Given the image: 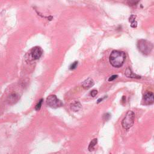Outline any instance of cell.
<instances>
[{
	"label": "cell",
	"mask_w": 154,
	"mask_h": 154,
	"mask_svg": "<svg viewBox=\"0 0 154 154\" xmlns=\"http://www.w3.org/2000/svg\"><path fill=\"white\" fill-rule=\"evenodd\" d=\"M126 58L125 52L119 51H112L109 55L110 64L114 67H120L123 64Z\"/></svg>",
	"instance_id": "cell-1"
},
{
	"label": "cell",
	"mask_w": 154,
	"mask_h": 154,
	"mask_svg": "<svg viewBox=\"0 0 154 154\" xmlns=\"http://www.w3.org/2000/svg\"><path fill=\"white\" fill-rule=\"evenodd\" d=\"M137 48L142 54L148 55L152 50L153 45L151 42L146 40L141 39L137 42Z\"/></svg>",
	"instance_id": "cell-2"
},
{
	"label": "cell",
	"mask_w": 154,
	"mask_h": 154,
	"mask_svg": "<svg viewBox=\"0 0 154 154\" xmlns=\"http://www.w3.org/2000/svg\"><path fill=\"white\" fill-rule=\"evenodd\" d=\"M135 120V113L132 111H128L122 121V126L123 129L128 130L134 125Z\"/></svg>",
	"instance_id": "cell-3"
},
{
	"label": "cell",
	"mask_w": 154,
	"mask_h": 154,
	"mask_svg": "<svg viewBox=\"0 0 154 154\" xmlns=\"http://www.w3.org/2000/svg\"><path fill=\"white\" fill-rule=\"evenodd\" d=\"M46 103L52 108H58L63 105V102L54 94L49 95L46 99Z\"/></svg>",
	"instance_id": "cell-4"
},
{
	"label": "cell",
	"mask_w": 154,
	"mask_h": 154,
	"mask_svg": "<svg viewBox=\"0 0 154 154\" xmlns=\"http://www.w3.org/2000/svg\"><path fill=\"white\" fill-rule=\"evenodd\" d=\"M30 54L32 59L38 60L42 57L43 54V50L40 47L35 46L31 49Z\"/></svg>",
	"instance_id": "cell-5"
},
{
	"label": "cell",
	"mask_w": 154,
	"mask_h": 154,
	"mask_svg": "<svg viewBox=\"0 0 154 154\" xmlns=\"http://www.w3.org/2000/svg\"><path fill=\"white\" fill-rule=\"evenodd\" d=\"M153 94L152 92L146 93L143 97V102L144 105H150L153 103Z\"/></svg>",
	"instance_id": "cell-6"
},
{
	"label": "cell",
	"mask_w": 154,
	"mask_h": 154,
	"mask_svg": "<svg viewBox=\"0 0 154 154\" xmlns=\"http://www.w3.org/2000/svg\"><path fill=\"white\" fill-rule=\"evenodd\" d=\"M18 99H19V96L15 93H11L7 97V101L10 104L15 103L18 100Z\"/></svg>",
	"instance_id": "cell-7"
},
{
	"label": "cell",
	"mask_w": 154,
	"mask_h": 154,
	"mask_svg": "<svg viewBox=\"0 0 154 154\" xmlns=\"http://www.w3.org/2000/svg\"><path fill=\"white\" fill-rule=\"evenodd\" d=\"M125 74L126 75V77L128 78H136V79H139L141 78L140 76L137 75L136 74H135L134 73L132 72V71L131 70V69L129 67L126 68Z\"/></svg>",
	"instance_id": "cell-8"
},
{
	"label": "cell",
	"mask_w": 154,
	"mask_h": 154,
	"mask_svg": "<svg viewBox=\"0 0 154 154\" xmlns=\"http://www.w3.org/2000/svg\"><path fill=\"white\" fill-rule=\"evenodd\" d=\"M94 85V81L93 80L90 78H88L87 79H85L82 83V86L85 88V89H88L89 88H90L91 87H92Z\"/></svg>",
	"instance_id": "cell-9"
},
{
	"label": "cell",
	"mask_w": 154,
	"mask_h": 154,
	"mask_svg": "<svg viewBox=\"0 0 154 154\" xmlns=\"http://www.w3.org/2000/svg\"><path fill=\"white\" fill-rule=\"evenodd\" d=\"M81 108V105L79 102L75 101L70 104V109L74 111L77 112Z\"/></svg>",
	"instance_id": "cell-10"
},
{
	"label": "cell",
	"mask_w": 154,
	"mask_h": 154,
	"mask_svg": "<svg viewBox=\"0 0 154 154\" xmlns=\"http://www.w3.org/2000/svg\"><path fill=\"white\" fill-rule=\"evenodd\" d=\"M97 143V138L93 139L91 141V142H90V143L88 146V150L89 151H93L94 149V147L96 145Z\"/></svg>",
	"instance_id": "cell-11"
},
{
	"label": "cell",
	"mask_w": 154,
	"mask_h": 154,
	"mask_svg": "<svg viewBox=\"0 0 154 154\" xmlns=\"http://www.w3.org/2000/svg\"><path fill=\"white\" fill-rule=\"evenodd\" d=\"M43 101V99H40V100H39V101L38 102V103H37V105H35V110H37V111L40 110V108H41V106H42V104Z\"/></svg>",
	"instance_id": "cell-12"
},
{
	"label": "cell",
	"mask_w": 154,
	"mask_h": 154,
	"mask_svg": "<svg viewBox=\"0 0 154 154\" xmlns=\"http://www.w3.org/2000/svg\"><path fill=\"white\" fill-rule=\"evenodd\" d=\"M77 65H78V61H75L74 63H73L71 66H70V70H73V69H75L76 67H77Z\"/></svg>",
	"instance_id": "cell-13"
},
{
	"label": "cell",
	"mask_w": 154,
	"mask_h": 154,
	"mask_svg": "<svg viewBox=\"0 0 154 154\" xmlns=\"http://www.w3.org/2000/svg\"><path fill=\"white\" fill-rule=\"evenodd\" d=\"M118 77V75H112V76H111L109 78H108V81H114L115 79H116Z\"/></svg>",
	"instance_id": "cell-14"
},
{
	"label": "cell",
	"mask_w": 154,
	"mask_h": 154,
	"mask_svg": "<svg viewBox=\"0 0 154 154\" xmlns=\"http://www.w3.org/2000/svg\"><path fill=\"white\" fill-rule=\"evenodd\" d=\"M97 94V90H96V89H93L90 92V95L92 96V97H94L96 96V95Z\"/></svg>",
	"instance_id": "cell-15"
},
{
	"label": "cell",
	"mask_w": 154,
	"mask_h": 154,
	"mask_svg": "<svg viewBox=\"0 0 154 154\" xmlns=\"http://www.w3.org/2000/svg\"><path fill=\"white\" fill-rule=\"evenodd\" d=\"M111 115L109 113H106L103 115V119L105 120H108L110 118Z\"/></svg>",
	"instance_id": "cell-16"
},
{
	"label": "cell",
	"mask_w": 154,
	"mask_h": 154,
	"mask_svg": "<svg viewBox=\"0 0 154 154\" xmlns=\"http://www.w3.org/2000/svg\"><path fill=\"white\" fill-rule=\"evenodd\" d=\"M137 22L136 20L133 21V22H131V27L135 28V27H137Z\"/></svg>",
	"instance_id": "cell-17"
},
{
	"label": "cell",
	"mask_w": 154,
	"mask_h": 154,
	"mask_svg": "<svg viewBox=\"0 0 154 154\" xmlns=\"http://www.w3.org/2000/svg\"><path fill=\"white\" fill-rule=\"evenodd\" d=\"M106 96H104L103 97H100L98 100H97V103H99V102H102L105 97H106Z\"/></svg>",
	"instance_id": "cell-18"
}]
</instances>
